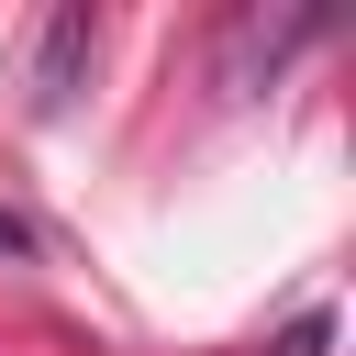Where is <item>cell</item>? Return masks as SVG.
<instances>
[{
	"label": "cell",
	"mask_w": 356,
	"mask_h": 356,
	"mask_svg": "<svg viewBox=\"0 0 356 356\" xmlns=\"http://www.w3.org/2000/svg\"><path fill=\"white\" fill-rule=\"evenodd\" d=\"M89 56H100V11H56V22H44V44H33V67H22L33 111H67V100H78V78H89Z\"/></svg>",
	"instance_id": "6da1fadb"
},
{
	"label": "cell",
	"mask_w": 356,
	"mask_h": 356,
	"mask_svg": "<svg viewBox=\"0 0 356 356\" xmlns=\"http://www.w3.org/2000/svg\"><path fill=\"white\" fill-rule=\"evenodd\" d=\"M323 345H334V323H323V312H300V323H289V345H278V356H323Z\"/></svg>",
	"instance_id": "7a4b0ae2"
},
{
	"label": "cell",
	"mask_w": 356,
	"mask_h": 356,
	"mask_svg": "<svg viewBox=\"0 0 356 356\" xmlns=\"http://www.w3.org/2000/svg\"><path fill=\"white\" fill-rule=\"evenodd\" d=\"M22 245H33V234H22V222H11V211H0V256H22Z\"/></svg>",
	"instance_id": "3957f363"
}]
</instances>
